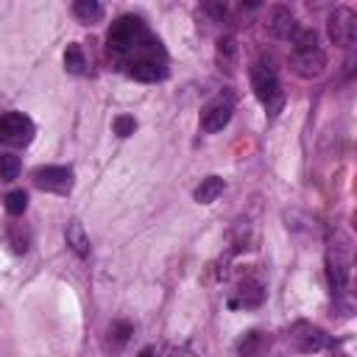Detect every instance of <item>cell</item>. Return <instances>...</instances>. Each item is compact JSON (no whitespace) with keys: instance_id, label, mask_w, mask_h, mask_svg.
Here are the masks:
<instances>
[{"instance_id":"obj_16","label":"cell","mask_w":357,"mask_h":357,"mask_svg":"<svg viewBox=\"0 0 357 357\" xmlns=\"http://www.w3.org/2000/svg\"><path fill=\"white\" fill-rule=\"evenodd\" d=\"M20 156H14V153H3L0 156V181H14L17 176H20Z\"/></svg>"},{"instance_id":"obj_13","label":"cell","mask_w":357,"mask_h":357,"mask_svg":"<svg viewBox=\"0 0 357 357\" xmlns=\"http://www.w3.org/2000/svg\"><path fill=\"white\" fill-rule=\"evenodd\" d=\"M73 14H75L81 22L92 25V22H98V20L103 17V6H100L98 0H78V3L73 6Z\"/></svg>"},{"instance_id":"obj_14","label":"cell","mask_w":357,"mask_h":357,"mask_svg":"<svg viewBox=\"0 0 357 357\" xmlns=\"http://www.w3.org/2000/svg\"><path fill=\"white\" fill-rule=\"evenodd\" d=\"M262 349H265V337H262L259 332H245V335L240 337V343H237V351H240L243 357H259Z\"/></svg>"},{"instance_id":"obj_7","label":"cell","mask_w":357,"mask_h":357,"mask_svg":"<svg viewBox=\"0 0 357 357\" xmlns=\"http://www.w3.org/2000/svg\"><path fill=\"white\" fill-rule=\"evenodd\" d=\"M231 112H234V106H231V98H215L212 103H206V109L201 112V128L206 131V134H215V131H220L229 120H231Z\"/></svg>"},{"instance_id":"obj_5","label":"cell","mask_w":357,"mask_h":357,"mask_svg":"<svg viewBox=\"0 0 357 357\" xmlns=\"http://www.w3.org/2000/svg\"><path fill=\"white\" fill-rule=\"evenodd\" d=\"M357 36V14L349 6H337L329 14V39L340 47H349Z\"/></svg>"},{"instance_id":"obj_22","label":"cell","mask_w":357,"mask_h":357,"mask_svg":"<svg viewBox=\"0 0 357 357\" xmlns=\"http://www.w3.org/2000/svg\"><path fill=\"white\" fill-rule=\"evenodd\" d=\"M137 357H156V351H153V349H142Z\"/></svg>"},{"instance_id":"obj_3","label":"cell","mask_w":357,"mask_h":357,"mask_svg":"<svg viewBox=\"0 0 357 357\" xmlns=\"http://www.w3.org/2000/svg\"><path fill=\"white\" fill-rule=\"evenodd\" d=\"M36 134V126L31 117L20 114V112H8L0 117V139L8 145H28Z\"/></svg>"},{"instance_id":"obj_20","label":"cell","mask_w":357,"mask_h":357,"mask_svg":"<svg viewBox=\"0 0 357 357\" xmlns=\"http://www.w3.org/2000/svg\"><path fill=\"white\" fill-rule=\"evenodd\" d=\"M109 335L114 337L117 346H123V343L128 340V335H131V324H126V321H114L112 329H109Z\"/></svg>"},{"instance_id":"obj_18","label":"cell","mask_w":357,"mask_h":357,"mask_svg":"<svg viewBox=\"0 0 357 357\" xmlns=\"http://www.w3.org/2000/svg\"><path fill=\"white\" fill-rule=\"evenodd\" d=\"M240 290H243V298H240V304H245V307H254V304H259V301H262V284H257V282H245Z\"/></svg>"},{"instance_id":"obj_2","label":"cell","mask_w":357,"mask_h":357,"mask_svg":"<svg viewBox=\"0 0 357 357\" xmlns=\"http://www.w3.org/2000/svg\"><path fill=\"white\" fill-rule=\"evenodd\" d=\"M126 67H128V75H134L137 81H162L167 75V59H165L162 42L156 36H148L142 47L126 59Z\"/></svg>"},{"instance_id":"obj_1","label":"cell","mask_w":357,"mask_h":357,"mask_svg":"<svg viewBox=\"0 0 357 357\" xmlns=\"http://www.w3.org/2000/svg\"><path fill=\"white\" fill-rule=\"evenodd\" d=\"M148 36H151V31L145 28V22L139 17L126 14V17H120V20L112 22L109 36H106V47H109V53L114 59H123L126 61L131 53H137L142 47V42Z\"/></svg>"},{"instance_id":"obj_12","label":"cell","mask_w":357,"mask_h":357,"mask_svg":"<svg viewBox=\"0 0 357 357\" xmlns=\"http://www.w3.org/2000/svg\"><path fill=\"white\" fill-rule=\"evenodd\" d=\"M223 192V178L220 176H206L198 187H195V201L198 204H212V201H218V195Z\"/></svg>"},{"instance_id":"obj_6","label":"cell","mask_w":357,"mask_h":357,"mask_svg":"<svg viewBox=\"0 0 357 357\" xmlns=\"http://www.w3.org/2000/svg\"><path fill=\"white\" fill-rule=\"evenodd\" d=\"M33 181H36V187L50 190V192H70V187H73V170L64 167V165H47V167H39L33 173Z\"/></svg>"},{"instance_id":"obj_17","label":"cell","mask_w":357,"mask_h":357,"mask_svg":"<svg viewBox=\"0 0 357 357\" xmlns=\"http://www.w3.org/2000/svg\"><path fill=\"white\" fill-rule=\"evenodd\" d=\"M6 209H8V215H22L28 209V192L25 190H11L6 195Z\"/></svg>"},{"instance_id":"obj_4","label":"cell","mask_w":357,"mask_h":357,"mask_svg":"<svg viewBox=\"0 0 357 357\" xmlns=\"http://www.w3.org/2000/svg\"><path fill=\"white\" fill-rule=\"evenodd\" d=\"M251 86H254V95H257L268 109H276V106L282 103L279 78H276V73H273L268 64H254V70H251Z\"/></svg>"},{"instance_id":"obj_15","label":"cell","mask_w":357,"mask_h":357,"mask_svg":"<svg viewBox=\"0 0 357 357\" xmlns=\"http://www.w3.org/2000/svg\"><path fill=\"white\" fill-rule=\"evenodd\" d=\"M64 67L73 75H81L86 70V59H84L81 45H67V50H64Z\"/></svg>"},{"instance_id":"obj_8","label":"cell","mask_w":357,"mask_h":357,"mask_svg":"<svg viewBox=\"0 0 357 357\" xmlns=\"http://www.w3.org/2000/svg\"><path fill=\"white\" fill-rule=\"evenodd\" d=\"M290 340L301 354H312V351H321L329 346L326 332H321L318 326H310V324H296L290 332Z\"/></svg>"},{"instance_id":"obj_9","label":"cell","mask_w":357,"mask_h":357,"mask_svg":"<svg viewBox=\"0 0 357 357\" xmlns=\"http://www.w3.org/2000/svg\"><path fill=\"white\" fill-rule=\"evenodd\" d=\"M326 67V56L321 47H304V50H293V70L301 78H318Z\"/></svg>"},{"instance_id":"obj_10","label":"cell","mask_w":357,"mask_h":357,"mask_svg":"<svg viewBox=\"0 0 357 357\" xmlns=\"http://www.w3.org/2000/svg\"><path fill=\"white\" fill-rule=\"evenodd\" d=\"M268 28H271V33H273V36H279V39H293V36H296V31H298L293 11H290V8H284V6H273V8H271Z\"/></svg>"},{"instance_id":"obj_19","label":"cell","mask_w":357,"mask_h":357,"mask_svg":"<svg viewBox=\"0 0 357 357\" xmlns=\"http://www.w3.org/2000/svg\"><path fill=\"white\" fill-rule=\"evenodd\" d=\"M112 128H114V134H117V137H128V134H134L137 120H134L131 114H117V117L112 120Z\"/></svg>"},{"instance_id":"obj_11","label":"cell","mask_w":357,"mask_h":357,"mask_svg":"<svg viewBox=\"0 0 357 357\" xmlns=\"http://www.w3.org/2000/svg\"><path fill=\"white\" fill-rule=\"evenodd\" d=\"M64 237H67V245H70L78 257H86V254H89V234H86V229H84V223H81V220L67 223Z\"/></svg>"},{"instance_id":"obj_21","label":"cell","mask_w":357,"mask_h":357,"mask_svg":"<svg viewBox=\"0 0 357 357\" xmlns=\"http://www.w3.org/2000/svg\"><path fill=\"white\" fill-rule=\"evenodd\" d=\"M167 357H195L192 351H187V349H170V354Z\"/></svg>"}]
</instances>
